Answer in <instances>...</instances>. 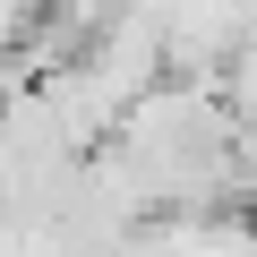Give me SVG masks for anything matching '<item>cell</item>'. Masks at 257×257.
Listing matches in <instances>:
<instances>
[{
	"mask_svg": "<svg viewBox=\"0 0 257 257\" xmlns=\"http://www.w3.org/2000/svg\"><path fill=\"white\" fill-rule=\"evenodd\" d=\"M52 0H0V52H26V35L43 26Z\"/></svg>",
	"mask_w": 257,
	"mask_h": 257,
	"instance_id": "6da1fadb",
	"label": "cell"
}]
</instances>
